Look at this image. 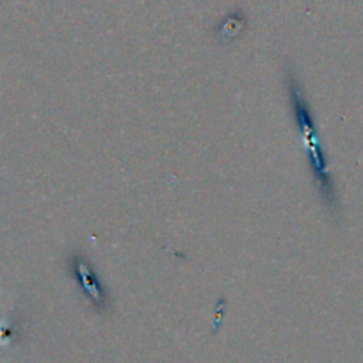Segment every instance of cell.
Segmentation results:
<instances>
[{"instance_id": "1", "label": "cell", "mask_w": 363, "mask_h": 363, "mask_svg": "<svg viewBox=\"0 0 363 363\" xmlns=\"http://www.w3.org/2000/svg\"><path fill=\"white\" fill-rule=\"evenodd\" d=\"M285 86H287L289 104H291V113L294 118L296 128L299 130L301 141L305 145L306 160H308V167L312 171L313 184H315L317 191L323 198V203L328 208H331V212H335V208H337L335 184L330 173V166H328L326 153L320 146L315 116H313L308 99H306L305 87H303L301 80H299L298 73L292 66L285 68Z\"/></svg>"}, {"instance_id": "2", "label": "cell", "mask_w": 363, "mask_h": 363, "mask_svg": "<svg viewBox=\"0 0 363 363\" xmlns=\"http://www.w3.org/2000/svg\"><path fill=\"white\" fill-rule=\"evenodd\" d=\"M68 271L72 280L75 281L79 291L86 298V301L99 313L107 312L111 306L109 291H107L102 278L99 277L95 264L84 251L75 250L68 255Z\"/></svg>"}]
</instances>
